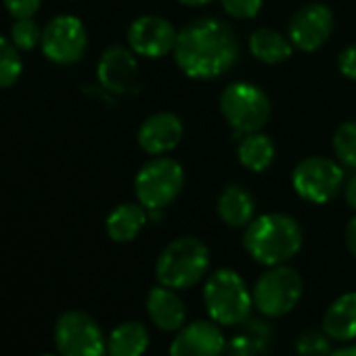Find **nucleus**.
<instances>
[{
    "label": "nucleus",
    "instance_id": "21",
    "mask_svg": "<svg viewBox=\"0 0 356 356\" xmlns=\"http://www.w3.org/2000/svg\"><path fill=\"white\" fill-rule=\"evenodd\" d=\"M291 40L275 30H256L250 36V51L262 63H281L291 55Z\"/></svg>",
    "mask_w": 356,
    "mask_h": 356
},
{
    "label": "nucleus",
    "instance_id": "8",
    "mask_svg": "<svg viewBox=\"0 0 356 356\" xmlns=\"http://www.w3.org/2000/svg\"><path fill=\"white\" fill-rule=\"evenodd\" d=\"M55 343L61 356H105L107 341L99 323L82 312L67 310L55 325Z\"/></svg>",
    "mask_w": 356,
    "mask_h": 356
},
{
    "label": "nucleus",
    "instance_id": "10",
    "mask_svg": "<svg viewBox=\"0 0 356 356\" xmlns=\"http://www.w3.org/2000/svg\"><path fill=\"white\" fill-rule=\"evenodd\" d=\"M88 44L84 24L74 15H59L42 30V53L57 65H72L82 59Z\"/></svg>",
    "mask_w": 356,
    "mask_h": 356
},
{
    "label": "nucleus",
    "instance_id": "12",
    "mask_svg": "<svg viewBox=\"0 0 356 356\" xmlns=\"http://www.w3.org/2000/svg\"><path fill=\"white\" fill-rule=\"evenodd\" d=\"M331 32H333V15L325 5L316 3L300 9L291 17L287 36L296 49L304 53H312L329 40Z\"/></svg>",
    "mask_w": 356,
    "mask_h": 356
},
{
    "label": "nucleus",
    "instance_id": "31",
    "mask_svg": "<svg viewBox=\"0 0 356 356\" xmlns=\"http://www.w3.org/2000/svg\"><path fill=\"white\" fill-rule=\"evenodd\" d=\"M346 243H348V250L352 252V256L356 258V218H352L346 227Z\"/></svg>",
    "mask_w": 356,
    "mask_h": 356
},
{
    "label": "nucleus",
    "instance_id": "33",
    "mask_svg": "<svg viewBox=\"0 0 356 356\" xmlns=\"http://www.w3.org/2000/svg\"><path fill=\"white\" fill-rule=\"evenodd\" d=\"M331 356H356V346H346V348H339V350L331 352Z\"/></svg>",
    "mask_w": 356,
    "mask_h": 356
},
{
    "label": "nucleus",
    "instance_id": "17",
    "mask_svg": "<svg viewBox=\"0 0 356 356\" xmlns=\"http://www.w3.org/2000/svg\"><path fill=\"white\" fill-rule=\"evenodd\" d=\"M323 331L337 341H350L356 337V293H343L327 308Z\"/></svg>",
    "mask_w": 356,
    "mask_h": 356
},
{
    "label": "nucleus",
    "instance_id": "30",
    "mask_svg": "<svg viewBox=\"0 0 356 356\" xmlns=\"http://www.w3.org/2000/svg\"><path fill=\"white\" fill-rule=\"evenodd\" d=\"M337 67H339V72L346 78L356 80V44H352L346 51H341V55L337 59Z\"/></svg>",
    "mask_w": 356,
    "mask_h": 356
},
{
    "label": "nucleus",
    "instance_id": "13",
    "mask_svg": "<svg viewBox=\"0 0 356 356\" xmlns=\"http://www.w3.org/2000/svg\"><path fill=\"white\" fill-rule=\"evenodd\" d=\"M225 348V335L216 323L195 321L178 329L170 346V356H220Z\"/></svg>",
    "mask_w": 356,
    "mask_h": 356
},
{
    "label": "nucleus",
    "instance_id": "11",
    "mask_svg": "<svg viewBox=\"0 0 356 356\" xmlns=\"http://www.w3.org/2000/svg\"><path fill=\"white\" fill-rule=\"evenodd\" d=\"M178 32L170 22L157 15H143L128 28V44L132 53L149 59H157L174 51Z\"/></svg>",
    "mask_w": 356,
    "mask_h": 356
},
{
    "label": "nucleus",
    "instance_id": "15",
    "mask_svg": "<svg viewBox=\"0 0 356 356\" xmlns=\"http://www.w3.org/2000/svg\"><path fill=\"white\" fill-rule=\"evenodd\" d=\"M183 138V122L170 111L155 113L138 128V145L151 155H163L172 151Z\"/></svg>",
    "mask_w": 356,
    "mask_h": 356
},
{
    "label": "nucleus",
    "instance_id": "14",
    "mask_svg": "<svg viewBox=\"0 0 356 356\" xmlns=\"http://www.w3.org/2000/svg\"><path fill=\"white\" fill-rule=\"evenodd\" d=\"M99 82L105 90H111L115 95H126L136 90L138 84V63L132 55V49L124 47H111L103 53L97 67Z\"/></svg>",
    "mask_w": 356,
    "mask_h": 356
},
{
    "label": "nucleus",
    "instance_id": "35",
    "mask_svg": "<svg viewBox=\"0 0 356 356\" xmlns=\"http://www.w3.org/2000/svg\"><path fill=\"white\" fill-rule=\"evenodd\" d=\"M40 356H57V354H40Z\"/></svg>",
    "mask_w": 356,
    "mask_h": 356
},
{
    "label": "nucleus",
    "instance_id": "24",
    "mask_svg": "<svg viewBox=\"0 0 356 356\" xmlns=\"http://www.w3.org/2000/svg\"><path fill=\"white\" fill-rule=\"evenodd\" d=\"M24 72L22 51L11 42V38L0 36V88L13 86Z\"/></svg>",
    "mask_w": 356,
    "mask_h": 356
},
{
    "label": "nucleus",
    "instance_id": "25",
    "mask_svg": "<svg viewBox=\"0 0 356 356\" xmlns=\"http://www.w3.org/2000/svg\"><path fill=\"white\" fill-rule=\"evenodd\" d=\"M333 151L343 165L356 170V122H346L335 130Z\"/></svg>",
    "mask_w": 356,
    "mask_h": 356
},
{
    "label": "nucleus",
    "instance_id": "23",
    "mask_svg": "<svg viewBox=\"0 0 356 356\" xmlns=\"http://www.w3.org/2000/svg\"><path fill=\"white\" fill-rule=\"evenodd\" d=\"M248 331L241 335H235L229 343H227V356H258L260 350L266 346L268 341V327L254 321L245 327Z\"/></svg>",
    "mask_w": 356,
    "mask_h": 356
},
{
    "label": "nucleus",
    "instance_id": "34",
    "mask_svg": "<svg viewBox=\"0 0 356 356\" xmlns=\"http://www.w3.org/2000/svg\"><path fill=\"white\" fill-rule=\"evenodd\" d=\"M183 5H189V7H200V5H206V3H212V0H181Z\"/></svg>",
    "mask_w": 356,
    "mask_h": 356
},
{
    "label": "nucleus",
    "instance_id": "22",
    "mask_svg": "<svg viewBox=\"0 0 356 356\" xmlns=\"http://www.w3.org/2000/svg\"><path fill=\"white\" fill-rule=\"evenodd\" d=\"M239 161L252 172H264L275 159V145L270 136L262 132H250L243 136L237 149Z\"/></svg>",
    "mask_w": 356,
    "mask_h": 356
},
{
    "label": "nucleus",
    "instance_id": "32",
    "mask_svg": "<svg viewBox=\"0 0 356 356\" xmlns=\"http://www.w3.org/2000/svg\"><path fill=\"white\" fill-rule=\"evenodd\" d=\"M346 202H348L350 208L356 210V174L350 178L348 185H346Z\"/></svg>",
    "mask_w": 356,
    "mask_h": 356
},
{
    "label": "nucleus",
    "instance_id": "26",
    "mask_svg": "<svg viewBox=\"0 0 356 356\" xmlns=\"http://www.w3.org/2000/svg\"><path fill=\"white\" fill-rule=\"evenodd\" d=\"M11 42H13L22 53L34 51V49L42 42V30H40V26H38L32 17L17 19V22L11 26Z\"/></svg>",
    "mask_w": 356,
    "mask_h": 356
},
{
    "label": "nucleus",
    "instance_id": "1",
    "mask_svg": "<svg viewBox=\"0 0 356 356\" xmlns=\"http://www.w3.org/2000/svg\"><path fill=\"white\" fill-rule=\"evenodd\" d=\"M174 57L189 78L212 80L227 74L237 63L239 42L227 24L218 19H197L178 32Z\"/></svg>",
    "mask_w": 356,
    "mask_h": 356
},
{
    "label": "nucleus",
    "instance_id": "6",
    "mask_svg": "<svg viewBox=\"0 0 356 356\" xmlns=\"http://www.w3.org/2000/svg\"><path fill=\"white\" fill-rule=\"evenodd\" d=\"M220 111L237 134L258 132L270 118V101L256 84L235 82L220 95Z\"/></svg>",
    "mask_w": 356,
    "mask_h": 356
},
{
    "label": "nucleus",
    "instance_id": "19",
    "mask_svg": "<svg viewBox=\"0 0 356 356\" xmlns=\"http://www.w3.org/2000/svg\"><path fill=\"white\" fill-rule=\"evenodd\" d=\"M254 197L239 185H229L218 197V214L229 227H248L254 218Z\"/></svg>",
    "mask_w": 356,
    "mask_h": 356
},
{
    "label": "nucleus",
    "instance_id": "4",
    "mask_svg": "<svg viewBox=\"0 0 356 356\" xmlns=\"http://www.w3.org/2000/svg\"><path fill=\"white\" fill-rule=\"evenodd\" d=\"M204 304L218 325H237L250 316L254 296L245 281L231 268L216 270L204 287Z\"/></svg>",
    "mask_w": 356,
    "mask_h": 356
},
{
    "label": "nucleus",
    "instance_id": "7",
    "mask_svg": "<svg viewBox=\"0 0 356 356\" xmlns=\"http://www.w3.org/2000/svg\"><path fill=\"white\" fill-rule=\"evenodd\" d=\"M302 277L291 266H270L254 287V306L266 316H283L296 308L302 298Z\"/></svg>",
    "mask_w": 356,
    "mask_h": 356
},
{
    "label": "nucleus",
    "instance_id": "18",
    "mask_svg": "<svg viewBox=\"0 0 356 356\" xmlns=\"http://www.w3.org/2000/svg\"><path fill=\"white\" fill-rule=\"evenodd\" d=\"M147 225V208L140 204H122L107 216V235L118 243L132 241Z\"/></svg>",
    "mask_w": 356,
    "mask_h": 356
},
{
    "label": "nucleus",
    "instance_id": "16",
    "mask_svg": "<svg viewBox=\"0 0 356 356\" xmlns=\"http://www.w3.org/2000/svg\"><path fill=\"white\" fill-rule=\"evenodd\" d=\"M147 312L151 323L159 331H178L185 325L187 308L185 302L176 296L174 289L159 285L153 287L147 296Z\"/></svg>",
    "mask_w": 356,
    "mask_h": 356
},
{
    "label": "nucleus",
    "instance_id": "28",
    "mask_svg": "<svg viewBox=\"0 0 356 356\" xmlns=\"http://www.w3.org/2000/svg\"><path fill=\"white\" fill-rule=\"evenodd\" d=\"M227 15L235 19H252L260 13L262 0H220Z\"/></svg>",
    "mask_w": 356,
    "mask_h": 356
},
{
    "label": "nucleus",
    "instance_id": "29",
    "mask_svg": "<svg viewBox=\"0 0 356 356\" xmlns=\"http://www.w3.org/2000/svg\"><path fill=\"white\" fill-rule=\"evenodd\" d=\"M5 9L15 17V19H24V17H34L40 9L42 0H3Z\"/></svg>",
    "mask_w": 356,
    "mask_h": 356
},
{
    "label": "nucleus",
    "instance_id": "9",
    "mask_svg": "<svg viewBox=\"0 0 356 356\" xmlns=\"http://www.w3.org/2000/svg\"><path fill=\"white\" fill-rule=\"evenodd\" d=\"M296 193L310 204L331 202L343 183V170L327 157H306L302 159L291 176Z\"/></svg>",
    "mask_w": 356,
    "mask_h": 356
},
{
    "label": "nucleus",
    "instance_id": "2",
    "mask_svg": "<svg viewBox=\"0 0 356 356\" xmlns=\"http://www.w3.org/2000/svg\"><path fill=\"white\" fill-rule=\"evenodd\" d=\"M243 245L256 262L277 266L300 252L302 229L291 216L264 214L248 225Z\"/></svg>",
    "mask_w": 356,
    "mask_h": 356
},
{
    "label": "nucleus",
    "instance_id": "20",
    "mask_svg": "<svg viewBox=\"0 0 356 356\" xmlns=\"http://www.w3.org/2000/svg\"><path fill=\"white\" fill-rule=\"evenodd\" d=\"M149 346V331L143 323L128 321L118 325L107 339L109 356H143Z\"/></svg>",
    "mask_w": 356,
    "mask_h": 356
},
{
    "label": "nucleus",
    "instance_id": "27",
    "mask_svg": "<svg viewBox=\"0 0 356 356\" xmlns=\"http://www.w3.org/2000/svg\"><path fill=\"white\" fill-rule=\"evenodd\" d=\"M296 350L300 356H331V343L329 335L316 329H308L298 337Z\"/></svg>",
    "mask_w": 356,
    "mask_h": 356
},
{
    "label": "nucleus",
    "instance_id": "5",
    "mask_svg": "<svg viewBox=\"0 0 356 356\" xmlns=\"http://www.w3.org/2000/svg\"><path fill=\"white\" fill-rule=\"evenodd\" d=\"M185 174L176 159L157 157L140 168L134 181L136 200L149 212H161L183 189Z\"/></svg>",
    "mask_w": 356,
    "mask_h": 356
},
{
    "label": "nucleus",
    "instance_id": "3",
    "mask_svg": "<svg viewBox=\"0 0 356 356\" xmlns=\"http://www.w3.org/2000/svg\"><path fill=\"white\" fill-rule=\"evenodd\" d=\"M210 266V252L197 237H178L163 248L155 264L159 285L187 289L197 285Z\"/></svg>",
    "mask_w": 356,
    "mask_h": 356
}]
</instances>
